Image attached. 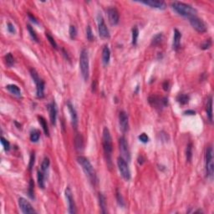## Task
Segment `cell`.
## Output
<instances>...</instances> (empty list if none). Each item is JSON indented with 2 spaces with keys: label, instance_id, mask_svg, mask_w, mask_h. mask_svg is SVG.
I'll list each match as a JSON object with an SVG mask.
<instances>
[{
  "label": "cell",
  "instance_id": "obj_1",
  "mask_svg": "<svg viewBox=\"0 0 214 214\" xmlns=\"http://www.w3.org/2000/svg\"><path fill=\"white\" fill-rule=\"evenodd\" d=\"M77 161L80 164V166H81V168L86 175V176L88 177L90 181L93 185H96V182H97V176H96V170L92 166V164L91 163V161L83 156H79L77 157Z\"/></svg>",
  "mask_w": 214,
  "mask_h": 214
},
{
  "label": "cell",
  "instance_id": "obj_2",
  "mask_svg": "<svg viewBox=\"0 0 214 214\" xmlns=\"http://www.w3.org/2000/svg\"><path fill=\"white\" fill-rule=\"evenodd\" d=\"M102 144H103V150L106 156V161L109 165V168H111V154L113 151V144L111 138V132L107 127H105L103 130V136H102Z\"/></svg>",
  "mask_w": 214,
  "mask_h": 214
},
{
  "label": "cell",
  "instance_id": "obj_3",
  "mask_svg": "<svg viewBox=\"0 0 214 214\" xmlns=\"http://www.w3.org/2000/svg\"><path fill=\"white\" fill-rule=\"evenodd\" d=\"M171 6V8L176 13H178L179 15L186 17L188 18L193 17V16H196V10L189 4L181 3V2H173Z\"/></svg>",
  "mask_w": 214,
  "mask_h": 214
},
{
  "label": "cell",
  "instance_id": "obj_4",
  "mask_svg": "<svg viewBox=\"0 0 214 214\" xmlns=\"http://www.w3.org/2000/svg\"><path fill=\"white\" fill-rule=\"evenodd\" d=\"M80 69L81 76L84 81H87L90 76V64H89V54L86 49H82L80 55Z\"/></svg>",
  "mask_w": 214,
  "mask_h": 214
},
{
  "label": "cell",
  "instance_id": "obj_5",
  "mask_svg": "<svg viewBox=\"0 0 214 214\" xmlns=\"http://www.w3.org/2000/svg\"><path fill=\"white\" fill-rule=\"evenodd\" d=\"M205 166H206V177L210 180H212L214 172L213 164V149L210 145L206 147L205 152Z\"/></svg>",
  "mask_w": 214,
  "mask_h": 214
},
{
  "label": "cell",
  "instance_id": "obj_6",
  "mask_svg": "<svg viewBox=\"0 0 214 214\" xmlns=\"http://www.w3.org/2000/svg\"><path fill=\"white\" fill-rule=\"evenodd\" d=\"M117 165H118L119 171L121 173V176L123 177L126 181H129L131 179V171L129 169V166L126 161L123 157H119L117 159Z\"/></svg>",
  "mask_w": 214,
  "mask_h": 214
},
{
  "label": "cell",
  "instance_id": "obj_7",
  "mask_svg": "<svg viewBox=\"0 0 214 214\" xmlns=\"http://www.w3.org/2000/svg\"><path fill=\"white\" fill-rule=\"evenodd\" d=\"M119 145H120V151H121V157H123L126 161H129L131 160V153L127 140L125 136H121L119 139Z\"/></svg>",
  "mask_w": 214,
  "mask_h": 214
},
{
  "label": "cell",
  "instance_id": "obj_8",
  "mask_svg": "<svg viewBox=\"0 0 214 214\" xmlns=\"http://www.w3.org/2000/svg\"><path fill=\"white\" fill-rule=\"evenodd\" d=\"M189 21L192 28L198 33H205L206 31V23H204V21L201 18H199L196 16H193L189 18Z\"/></svg>",
  "mask_w": 214,
  "mask_h": 214
},
{
  "label": "cell",
  "instance_id": "obj_9",
  "mask_svg": "<svg viewBox=\"0 0 214 214\" xmlns=\"http://www.w3.org/2000/svg\"><path fill=\"white\" fill-rule=\"evenodd\" d=\"M97 24H98V32L101 38L109 39L110 38V32L106 26L105 20L101 14L97 15Z\"/></svg>",
  "mask_w": 214,
  "mask_h": 214
},
{
  "label": "cell",
  "instance_id": "obj_10",
  "mask_svg": "<svg viewBox=\"0 0 214 214\" xmlns=\"http://www.w3.org/2000/svg\"><path fill=\"white\" fill-rule=\"evenodd\" d=\"M65 194L66 200H67V202H68L69 213H70V214L76 213V202H75V200H74L73 194H72V191H71V189L70 188V186H67V187H66L65 191Z\"/></svg>",
  "mask_w": 214,
  "mask_h": 214
},
{
  "label": "cell",
  "instance_id": "obj_11",
  "mask_svg": "<svg viewBox=\"0 0 214 214\" xmlns=\"http://www.w3.org/2000/svg\"><path fill=\"white\" fill-rule=\"evenodd\" d=\"M18 206L20 208L21 211L24 214L28 213H35V210L34 209L32 205L29 201H28L23 197H19L18 198Z\"/></svg>",
  "mask_w": 214,
  "mask_h": 214
},
{
  "label": "cell",
  "instance_id": "obj_12",
  "mask_svg": "<svg viewBox=\"0 0 214 214\" xmlns=\"http://www.w3.org/2000/svg\"><path fill=\"white\" fill-rule=\"evenodd\" d=\"M119 125L120 129L123 133H126L129 130L128 115L125 111H121L119 114Z\"/></svg>",
  "mask_w": 214,
  "mask_h": 214
},
{
  "label": "cell",
  "instance_id": "obj_13",
  "mask_svg": "<svg viewBox=\"0 0 214 214\" xmlns=\"http://www.w3.org/2000/svg\"><path fill=\"white\" fill-rule=\"evenodd\" d=\"M167 102H168V99H166V97L162 99L159 98L158 96H156L149 97V103L155 108H161V107L166 106L167 105Z\"/></svg>",
  "mask_w": 214,
  "mask_h": 214
},
{
  "label": "cell",
  "instance_id": "obj_14",
  "mask_svg": "<svg viewBox=\"0 0 214 214\" xmlns=\"http://www.w3.org/2000/svg\"><path fill=\"white\" fill-rule=\"evenodd\" d=\"M141 3H143L145 5H147L152 8L156 9H161L163 10L166 8V4L163 1H159V0H146V1H141Z\"/></svg>",
  "mask_w": 214,
  "mask_h": 214
},
{
  "label": "cell",
  "instance_id": "obj_15",
  "mask_svg": "<svg viewBox=\"0 0 214 214\" xmlns=\"http://www.w3.org/2000/svg\"><path fill=\"white\" fill-rule=\"evenodd\" d=\"M108 13V18L111 25H116L118 24L120 20V15H119L118 10L116 8H110L107 10Z\"/></svg>",
  "mask_w": 214,
  "mask_h": 214
},
{
  "label": "cell",
  "instance_id": "obj_16",
  "mask_svg": "<svg viewBox=\"0 0 214 214\" xmlns=\"http://www.w3.org/2000/svg\"><path fill=\"white\" fill-rule=\"evenodd\" d=\"M67 107H68L69 112H70V115L72 126L75 128H77V126H78V116H77V112H76V108L74 107L73 104L71 103L70 101L67 102Z\"/></svg>",
  "mask_w": 214,
  "mask_h": 214
},
{
  "label": "cell",
  "instance_id": "obj_17",
  "mask_svg": "<svg viewBox=\"0 0 214 214\" xmlns=\"http://www.w3.org/2000/svg\"><path fill=\"white\" fill-rule=\"evenodd\" d=\"M48 110L49 113H50V122L53 126L56 125V118H57V107L55 103V101H53L52 103L49 104L48 105Z\"/></svg>",
  "mask_w": 214,
  "mask_h": 214
},
{
  "label": "cell",
  "instance_id": "obj_18",
  "mask_svg": "<svg viewBox=\"0 0 214 214\" xmlns=\"http://www.w3.org/2000/svg\"><path fill=\"white\" fill-rule=\"evenodd\" d=\"M110 60H111V50H110L108 45H105L102 50V63L104 65H108L110 63Z\"/></svg>",
  "mask_w": 214,
  "mask_h": 214
},
{
  "label": "cell",
  "instance_id": "obj_19",
  "mask_svg": "<svg viewBox=\"0 0 214 214\" xmlns=\"http://www.w3.org/2000/svg\"><path fill=\"white\" fill-rule=\"evenodd\" d=\"M181 32L175 29H174V36H173V43L172 46L175 50H177L180 47V44H181Z\"/></svg>",
  "mask_w": 214,
  "mask_h": 214
},
{
  "label": "cell",
  "instance_id": "obj_20",
  "mask_svg": "<svg viewBox=\"0 0 214 214\" xmlns=\"http://www.w3.org/2000/svg\"><path fill=\"white\" fill-rule=\"evenodd\" d=\"M206 116L208 118L210 122H212V97L210 96L207 99L206 105Z\"/></svg>",
  "mask_w": 214,
  "mask_h": 214
},
{
  "label": "cell",
  "instance_id": "obj_21",
  "mask_svg": "<svg viewBox=\"0 0 214 214\" xmlns=\"http://www.w3.org/2000/svg\"><path fill=\"white\" fill-rule=\"evenodd\" d=\"M75 145L76 148L78 151H82L84 149V138L82 135L78 133L75 137Z\"/></svg>",
  "mask_w": 214,
  "mask_h": 214
},
{
  "label": "cell",
  "instance_id": "obj_22",
  "mask_svg": "<svg viewBox=\"0 0 214 214\" xmlns=\"http://www.w3.org/2000/svg\"><path fill=\"white\" fill-rule=\"evenodd\" d=\"M36 85V95L39 98H43L44 96V82L42 80L37 82Z\"/></svg>",
  "mask_w": 214,
  "mask_h": 214
},
{
  "label": "cell",
  "instance_id": "obj_23",
  "mask_svg": "<svg viewBox=\"0 0 214 214\" xmlns=\"http://www.w3.org/2000/svg\"><path fill=\"white\" fill-rule=\"evenodd\" d=\"M98 199L101 212H102V213H106V212H107V203H106V196H105L104 194L99 193Z\"/></svg>",
  "mask_w": 214,
  "mask_h": 214
},
{
  "label": "cell",
  "instance_id": "obj_24",
  "mask_svg": "<svg viewBox=\"0 0 214 214\" xmlns=\"http://www.w3.org/2000/svg\"><path fill=\"white\" fill-rule=\"evenodd\" d=\"M6 89L8 90L11 94H13V96L19 97L21 96V91L20 89L18 88V86H15V85H8L6 86Z\"/></svg>",
  "mask_w": 214,
  "mask_h": 214
},
{
  "label": "cell",
  "instance_id": "obj_25",
  "mask_svg": "<svg viewBox=\"0 0 214 214\" xmlns=\"http://www.w3.org/2000/svg\"><path fill=\"white\" fill-rule=\"evenodd\" d=\"M38 118H39V124H40V126H42L44 132V134H45L46 136H50V130H49L47 121H46V120L44 118L43 116H39Z\"/></svg>",
  "mask_w": 214,
  "mask_h": 214
},
{
  "label": "cell",
  "instance_id": "obj_26",
  "mask_svg": "<svg viewBox=\"0 0 214 214\" xmlns=\"http://www.w3.org/2000/svg\"><path fill=\"white\" fill-rule=\"evenodd\" d=\"M50 159L48 157H44L42 161V164H41V171H43L44 174L46 176V174L48 173L49 167H50Z\"/></svg>",
  "mask_w": 214,
  "mask_h": 214
},
{
  "label": "cell",
  "instance_id": "obj_27",
  "mask_svg": "<svg viewBox=\"0 0 214 214\" xmlns=\"http://www.w3.org/2000/svg\"><path fill=\"white\" fill-rule=\"evenodd\" d=\"M14 62H15L14 58H13V56L12 55L11 53H8L4 56V63H5L6 66H8V67L10 68L14 65Z\"/></svg>",
  "mask_w": 214,
  "mask_h": 214
},
{
  "label": "cell",
  "instance_id": "obj_28",
  "mask_svg": "<svg viewBox=\"0 0 214 214\" xmlns=\"http://www.w3.org/2000/svg\"><path fill=\"white\" fill-rule=\"evenodd\" d=\"M44 177H45V175L44 174L43 171H38V175H37V178H38V184H39V186L42 189H44V187H45V184H44Z\"/></svg>",
  "mask_w": 214,
  "mask_h": 214
},
{
  "label": "cell",
  "instance_id": "obj_29",
  "mask_svg": "<svg viewBox=\"0 0 214 214\" xmlns=\"http://www.w3.org/2000/svg\"><path fill=\"white\" fill-rule=\"evenodd\" d=\"M40 138V131L37 129H34L30 132V141L32 142H37Z\"/></svg>",
  "mask_w": 214,
  "mask_h": 214
},
{
  "label": "cell",
  "instance_id": "obj_30",
  "mask_svg": "<svg viewBox=\"0 0 214 214\" xmlns=\"http://www.w3.org/2000/svg\"><path fill=\"white\" fill-rule=\"evenodd\" d=\"M163 39V34L161 33H159L157 34L154 36L153 39H152V41H151V44L154 46H156L160 44L161 43V41Z\"/></svg>",
  "mask_w": 214,
  "mask_h": 214
},
{
  "label": "cell",
  "instance_id": "obj_31",
  "mask_svg": "<svg viewBox=\"0 0 214 214\" xmlns=\"http://www.w3.org/2000/svg\"><path fill=\"white\" fill-rule=\"evenodd\" d=\"M186 161L190 162L191 160V157H192V144L189 143L187 146H186Z\"/></svg>",
  "mask_w": 214,
  "mask_h": 214
},
{
  "label": "cell",
  "instance_id": "obj_32",
  "mask_svg": "<svg viewBox=\"0 0 214 214\" xmlns=\"http://www.w3.org/2000/svg\"><path fill=\"white\" fill-rule=\"evenodd\" d=\"M177 101L181 105H186L189 102V96L187 95H184V94H181V95H179L176 98Z\"/></svg>",
  "mask_w": 214,
  "mask_h": 214
},
{
  "label": "cell",
  "instance_id": "obj_33",
  "mask_svg": "<svg viewBox=\"0 0 214 214\" xmlns=\"http://www.w3.org/2000/svg\"><path fill=\"white\" fill-rule=\"evenodd\" d=\"M138 36H139V30L137 27H134L132 29V44L133 45H136L137 44V39H138Z\"/></svg>",
  "mask_w": 214,
  "mask_h": 214
},
{
  "label": "cell",
  "instance_id": "obj_34",
  "mask_svg": "<svg viewBox=\"0 0 214 214\" xmlns=\"http://www.w3.org/2000/svg\"><path fill=\"white\" fill-rule=\"evenodd\" d=\"M29 73H30V76L31 77H32V79H33L34 82L35 84L41 80V79L39 78V76L38 72H37L34 68H31L30 70H29Z\"/></svg>",
  "mask_w": 214,
  "mask_h": 214
},
{
  "label": "cell",
  "instance_id": "obj_35",
  "mask_svg": "<svg viewBox=\"0 0 214 214\" xmlns=\"http://www.w3.org/2000/svg\"><path fill=\"white\" fill-rule=\"evenodd\" d=\"M34 182L33 180H30V181H29V185L28 194H29V196L31 199H34Z\"/></svg>",
  "mask_w": 214,
  "mask_h": 214
},
{
  "label": "cell",
  "instance_id": "obj_36",
  "mask_svg": "<svg viewBox=\"0 0 214 214\" xmlns=\"http://www.w3.org/2000/svg\"><path fill=\"white\" fill-rule=\"evenodd\" d=\"M69 34L71 39H75L77 36V29L75 25H70L69 29Z\"/></svg>",
  "mask_w": 214,
  "mask_h": 214
},
{
  "label": "cell",
  "instance_id": "obj_37",
  "mask_svg": "<svg viewBox=\"0 0 214 214\" xmlns=\"http://www.w3.org/2000/svg\"><path fill=\"white\" fill-rule=\"evenodd\" d=\"M27 29H28L29 33V35L31 36V38L33 39L34 40L36 41V42H38V37H37V34H35V31L34 30V29L31 27V25H29V24H28L27 25Z\"/></svg>",
  "mask_w": 214,
  "mask_h": 214
},
{
  "label": "cell",
  "instance_id": "obj_38",
  "mask_svg": "<svg viewBox=\"0 0 214 214\" xmlns=\"http://www.w3.org/2000/svg\"><path fill=\"white\" fill-rule=\"evenodd\" d=\"M116 199H117V202L121 206H125V201H124L123 196L121 195V193L118 191V189L116 190Z\"/></svg>",
  "mask_w": 214,
  "mask_h": 214
},
{
  "label": "cell",
  "instance_id": "obj_39",
  "mask_svg": "<svg viewBox=\"0 0 214 214\" xmlns=\"http://www.w3.org/2000/svg\"><path fill=\"white\" fill-rule=\"evenodd\" d=\"M1 143H2V145H3V148H4V150L5 151H9L10 150V143L8 142L7 140H6L3 136H2L1 137Z\"/></svg>",
  "mask_w": 214,
  "mask_h": 214
},
{
  "label": "cell",
  "instance_id": "obj_40",
  "mask_svg": "<svg viewBox=\"0 0 214 214\" xmlns=\"http://www.w3.org/2000/svg\"><path fill=\"white\" fill-rule=\"evenodd\" d=\"M86 37L89 41H92L94 39L93 33H92V29H91V26L88 25L86 28Z\"/></svg>",
  "mask_w": 214,
  "mask_h": 214
},
{
  "label": "cell",
  "instance_id": "obj_41",
  "mask_svg": "<svg viewBox=\"0 0 214 214\" xmlns=\"http://www.w3.org/2000/svg\"><path fill=\"white\" fill-rule=\"evenodd\" d=\"M46 38H47V39H48L49 42L50 43V44L52 45L53 48L57 49V44H56L55 40V39H54L49 33H46Z\"/></svg>",
  "mask_w": 214,
  "mask_h": 214
},
{
  "label": "cell",
  "instance_id": "obj_42",
  "mask_svg": "<svg viewBox=\"0 0 214 214\" xmlns=\"http://www.w3.org/2000/svg\"><path fill=\"white\" fill-rule=\"evenodd\" d=\"M211 39H206L205 42H204L201 45V49H202V50H207V49H209L210 47H211Z\"/></svg>",
  "mask_w": 214,
  "mask_h": 214
},
{
  "label": "cell",
  "instance_id": "obj_43",
  "mask_svg": "<svg viewBox=\"0 0 214 214\" xmlns=\"http://www.w3.org/2000/svg\"><path fill=\"white\" fill-rule=\"evenodd\" d=\"M138 138L139 140H140L141 142H143V143H147L149 141V137L146 133L141 134V135L138 136Z\"/></svg>",
  "mask_w": 214,
  "mask_h": 214
},
{
  "label": "cell",
  "instance_id": "obj_44",
  "mask_svg": "<svg viewBox=\"0 0 214 214\" xmlns=\"http://www.w3.org/2000/svg\"><path fill=\"white\" fill-rule=\"evenodd\" d=\"M34 160H35V155H34V153H32L31 154V156H30V160H29V170H32V168H33L34 165Z\"/></svg>",
  "mask_w": 214,
  "mask_h": 214
},
{
  "label": "cell",
  "instance_id": "obj_45",
  "mask_svg": "<svg viewBox=\"0 0 214 214\" xmlns=\"http://www.w3.org/2000/svg\"><path fill=\"white\" fill-rule=\"evenodd\" d=\"M7 29H8V31L9 32V33H11V34L15 33V28H14V26H13L11 23H8V24H7Z\"/></svg>",
  "mask_w": 214,
  "mask_h": 214
},
{
  "label": "cell",
  "instance_id": "obj_46",
  "mask_svg": "<svg viewBox=\"0 0 214 214\" xmlns=\"http://www.w3.org/2000/svg\"><path fill=\"white\" fill-rule=\"evenodd\" d=\"M28 16H29V18H30L32 22H34V23H38V21H37V19H36V18H35V17L32 15V14H31L30 13H28Z\"/></svg>",
  "mask_w": 214,
  "mask_h": 214
},
{
  "label": "cell",
  "instance_id": "obj_47",
  "mask_svg": "<svg viewBox=\"0 0 214 214\" xmlns=\"http://www.w3.org/2000/svg\"><path fill=\"white\" fill-rule=\"evenodd\" d=\"M163 89H164V91H167L169 89V83H168V81H165L163 83Z\"/></svg>",
  "mask_w": 214,
  "mask_h": 214
},
{
  "label": "cell",
  "instance_id": "obj_48",
  "mask_svg": "<svg viewBox=\"0 0 214 214\" xmlns=\"http://www.w3.org/2000/svg\"><path fill=\"white\" fill-rule=\"evenodd\" d=\"M185 115H195V111H185Z\"/></svg>",
  "mask_w": 214,
  "mask_h": 214
}]
</instances>
